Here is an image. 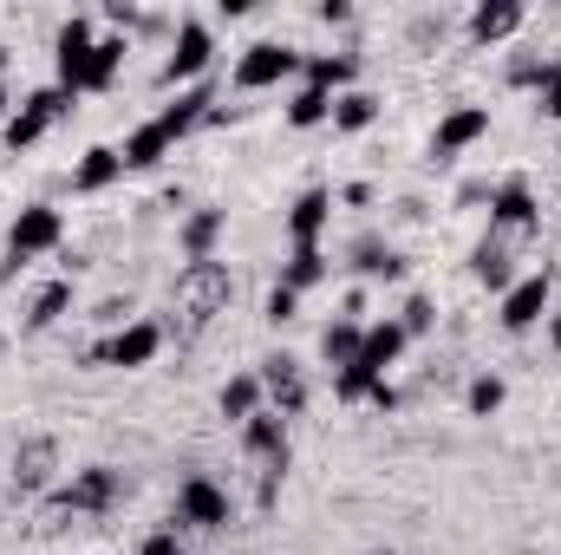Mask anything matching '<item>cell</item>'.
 Returning a JSON list of instances; mask_svg holds the SVG:
<instances>
[{
    "label": "cell",
    "mask_w": 561,
    "mask_h": 555,
    "mask_svg": "<svg viewBox=\"0 0 561 555\" xmlns=\"http://www.w3.org/2000/svg\"><path fill=\"white\" fill-rule=\"evenodd\" d=\"M125 53H131V46H125L118 33H99L85 13H72V20L59 26V39H53L59 86H66L72 99H85V92H112V79H118Z\"/></svg>",
    "instance_id": "cell-1"
},
{
    "label": "cell",
    "mask_w": 561,
    "mask_h": 555,
    "mask_svg": "<svg viewBox=\"0 0 561 555\" xmlns=\"http://www.w3.org/2000/svg\"><path fill=\"white\" fill-rule=\"evenodd\" d=\"M209 118H216V86H209V79H203V86H183V92H176V99H170L157 118H144L138 132L118 144L125 170H150L157 157H170L176 144L190 138L196 125H209Z\"/></svg>",
    "instance_id": "cell-2"
},
{
    "label": "cell",
    "mask_w": 561,
    "mask_h": 555,
    "mask_svg": "<svg viewBox=\"0 0 561 555\" xmlns=\"http://www.w3.org/2000/svg\"><path fill=\"white\" fill-rule=\"evenodd\" d=\"M229 294H236V281H229L222 262H183V275H176V327H183V340L203 333L229 307Z\"/></svg>",
    "instance_id": "cell-3"
},
{
    "label": "cell",
    "mask_w": 561,
    "mask_h": 555,
    "mask_svg": "<svg viewBox=\"0 0 561 555\" xmlns=\"http://www.w3.org/2000/svg\"><path fill=\"white\" fill-rule=\"evenodd\" d=\"M66 242V216L53 203H26L13 223H7V256H0V281H13L33 256H53Z\"/></svg>",
    "instance_id": "cell-4"
},
{
    "label": "cell",
    "mask_w": 561,
    "mask_h": 555,
    "mask_svg": "<svg viewBox=\"0 0 561 555\" xmlns=\"http://www.w3.org/2000/svg\"><path fill=\"white\" fill-rule=\"evenodd\" d=\"M209 59H216V33H209V20H176V33H170V59L157 66V86L170 92H183V86H203V72H209Z\"/></svg>",
    "instance_id": "cell-5"
},
{
    "label": "cell",
    "mask_w": 561,
    "mask_h": 555,
    "mask_svg": "<svg viewBox=\"0 0 561 555\" xmlns=\"http://www.w3.org/2000/svg\"><path fill=\"white\" fill-rule=\"evenodd\" d=\"M72 112V92L53 79V86H39V92H26L13 112H7V125H0V138H7V150H26V144H39L59 118Z\"/></svg>",
    "instance_id": "cell-6"
},
{
    "label": "cell",
    "mask_w": 561,
    "mask_h": 555,
    "mask_svg": "<svg viewBox=\"0 0 561 555\" xmlns=\"http://www.w3.org/2000/svg\"><path fill=\"white\" fill-rule=\"evenodd\" d=\"M176 530H229L236 523V497L216 484V477H203V471H190L183 484H176V517H170Z\"/></svg>",
    "instance_id": "cell-7"
},
{
    "label": "cell",
    "mask_w": 561,
    "mask_h": 555,
    "mask_svg": "<svg viewBox=\"0 0 561 555\" xmlns=\"http://www.w3.org/2000/svg\"><path fill=\"white\" fill-rule=\"evenodd\" d=\"M118 490H125V477H118L112 464H85V471H72V477L53 490V510H66V517H99V510L118 503Z\"/></svg>",
    "instance_id": "cell-8"
},
{
    "label": "cell",
    "mask_w": 561,
    "mask_h": 555,
    "mask_svg": "<svg viewBox=\"0 0 561 555\" xmlns=\"http://www.w3.org/2000/svg\"><path fill=\"white\" fill-rule=\"evenodd\" d=\"M549 307H556V281H549V269H536V275H516V287L496 307V320H503V333H529V327L549 320Z\"/></svg>",
    "instance_id": "cell-9"
},
{
    "label": "cell",
    "mask_w": 561,
    "mask_h": 555,
    "mask_svg": "<svg viewBox=\"0 0 561 555\" xmlns=\"http://www.w3.org/2000/svg\"><path fill=\"white\" fill-rule=\"evenodd\" d=\"M157 353H163V327H157V320H125L112 340L92 347V360H99V366H118V373H138Z\"/></svg>",
    "instance_id": "cell-10"
},
{
    "label": "cell",
    "mask_w": 561,
    "mask_h": 555,
    "mask_svg": "<svg viewBox=\"0 0 561 555\" xmlns=\"http://www.w3.org/2000/svg\"><path fill=\"white\" fill-rule=\"evenodd\" d=\"M300 72V53L294 46H280V39H255L242 59H236V92H268L280 79H294Z\"/></svg>",
    "instance_id": "cell-11"
},
{
    "label": "cell",
    "mask_w": 561,
    "mask_h": 555,
    "mask_svg": "<svg viewBox=\"0 0 561 555\" xmlns=\"http://www.w3.org/2000/svg\"><path fill=\"white\" fill-rule=\"evenodd\" d=\"M536 223H542V203H536L529 177H503V183L490 190V236H523V229H536Z\"/></svg>",
    "instance_id": "cell-12"
},
{
    "label": "cell",
    "mask_w": 561,
    "mask_h": 555,
    "mask_svg": "<svg viewBox=\"0 0 561 555\" xmlns=\"http://www.w3.org/2000/svg\"><path fill=\"white\" fill-rule=\"evenodd\" d=\"M483 138H490V105H450L437 118V132H431V163H450V157H463Z\"/></svg>",
    "instance_id": "cell-13"
},
{
    "label": "cell",
    "mask_w": 561,
    "mask_h": 555,
    "mask_svg": "<svg viewBox=\"0 0 561 555\" xmlns=\"http://www.w3.org/2000/svg\"><path fill=\"white\" fill-rule=\"evenodd\" d=\"M327 223H333V190H327V183H313V190H300V196L287 203V242H294V249H320Z\"/></svg>",
    "instance_id": "cell-14"
},
{
    "label": "cell",
    "mask_w": 561,
    "mask_h": 555,
    "mask_svg": "<svg viewBox=\"0 0 561 555\" xmlns=\"http://www.w3.org/2000/svg\"><path fill=\"white\" fill-rule=\"evenodd\" d=\"M262 393H268V412L294 418L300 406H307V373H300V360H287V353H268L262 366Z\"/></svg>",
    "instance_id": "cell-15"
},
{
    "label": "cell",
    "mask_w": 561,
    "mask_h": 555,
    "mask_svg": "<svg viewBox=\"0 0 561 555\" xmlns=\"http://www.w3.org/2000/svg\"><path fill=\"white\" fill-rule=\"evenodd\" d=\"M300 86L340 99V92L359 86V59H353V53H300Z\"/></svg>",
    "instance_id": "cell-16"
},
{
    "label": "cell",
    "mask_w": 561,
    "mask_h": 555,
    "mask_svg": "<svg viewBox=\"0 0 561 555\" xmlns=\"http://www.w3.org/2000/svg\"><path fill=\"white\" fill-rule=\"evenodd\" d=\"M53 477H59V444L53 438H26L13 451V490L39 497V490H53Z\"/></svg>",
    "instance_id": "cell-17"
},
{
    "label": "cell",
    "mask_w": 561,
    "mask_h": 555,
    "mask_svg": "<svg viewBox=\"0 0 561 555\" xmlns=\"http://www.w3.org/2000/svg\"><path fill=\"white\" fill-rule=\"evenodd\" d=\"M242 444H249V457H262V471H268V477L287 471V418H280V412L262 406V412L242 424Z\"/></svg>",
    "instance_id": "cell-18"
},
{
    "label": "cell",
    "mask_w": 561,
    "mask_h": 555,
    "mask_svg": "<svg viewBox=\"0 0 561 555\" xmlns=\"http://www.w3.org/2000/svg\"><path fill=\"white\" fill-rule=\"evenodd\" d=\"M412 340H405V327H399V314H386V320H366V340H359V366L366 373H392L399 366V353H405Z\"/></svg>",
    "instance_id": "cell-19"
},
{
    "label": "cell",
    "mask_w": 561,
    "mask_h": 555,
    "mask_svg": "<svg viewBox=\"0 0 561 555\" xmlns=\"http://www.w3.org/2000/svg\"><path fill=\"white\" fill-rule=\"evenodd\" d=\"M523 20H529V13H523L516 0H483V7H470V20H463V26H470V39H477V46H496V39H516V33H523Z\"/></svg>",
    "instance_id": "cell-20"
},
{
    "label": "cell",
    "mask_w": 561,
    "mask_h": 555,
    "mask_svg": "<svg viewBox=\"0 0 561 555\" xmlns=\"http://www.w3.org/2000/svg\"><path fill=\"white\" fill-rule=\"evenodd\" d=\"M125 177V157H118V144H92L79 163H72V190L79 196H99V190H112Z\"/></svg>",
    "instance_id": "cell-21"
},
{
    "label": "cell",
    "mask_w": 561,
    "mask_h": 555,
    "mask_svg": "<svg viewBox=\"0 0 561 555\" xmlns=\"http://www.w3.org/2000/svg\"><path fill=\"white\" fill-rule=\"evenodd\" d=\"M262 406H268L262 373H229V380H222V393H216V412L229 418V424H249Z\"/></svg>",
    "instance_id": "cell-22"
},
{
    "label": "cell",
    "mask_w": 561,
    "mask_h": 555,
    "mask_svg": "<svg viewBox=\"0 0 561 555\" xmlns=\"http://www.w3.org/2000/svg\"><path fill=\"white\" fill-rule=\"evenodd\" d=\"M222 229H229V209H190L183 216V256L190 262H216V242H222Z\"/></svg>",
    "instance_id": "cell-23"
},
{
    "label": "cell",
    "mask_w": 561,
    "mask_h": 555,
    "mask_svg": "<svg viewBox=\"0 0 561 555\" xmlns=\"http://www.w3.org/2000/svg\"><path fill=\"white\" fill-rule=\"evenodd\" d=\"M470 275L483 281L490 294H510V287H516V269H510V249H503V236H483V242L470 249Z\"/></svg>",
    "instance_id": "cell-24"
},
{
    "label": "cell",
    "mask_w": 561,
    "mask_h": 555,
    "mask_svg": "<svg viewBox=\"0 0 561 555\" xmlns=\"http://www.w3.org/2000/svg\"><path fill=\"white\" fill-rule=\"evenodd\" d=\"M373 125H379V92L353 86V92H340V99H333V132L359 138V132H373Z\"/></svg>",
    "instance_id": "cell-25"
},
{
    "label": "cell",
    "mask_w": 561,
    "mask_h": 555,
    "mask_svg": "<svg viewBox=\"0 0 561 555\" xmlns=\"http://www.w3.org/2000/svg\"><path fill=\"white\" fill-rule=\"evenodd\" d=\"M359 340H366V320H333V327L320 333V360L340 373V366H353V360H359Z\"/></svg>",
    "instance_id": "cell-26"
},
{
    "label": "cell",
    "mask_w": 561,
    "mask_h": 555,
    "mask_svg": "<svg viewBox=\"0 0 561 555\" xmlns=\"http://www.w3.org/2000/svg\"><path fill=\"white\" fill-rule=\"evenodd\" d=\"M327 275H333V262H327V249H294V256L280 262V287H294V294H307V287H320Z\"/></svg>",
    "instance_id": "cell-27"
},
{
    "label": "cell",
    "mask_w": 561,
    "mask_h": 555,
    "mask_svg": "<svg viewBox=\"0 0 561 555\" xmlns=\"http://www.w3.org/2000/svg\"><path fill=\"white\" fill-rule=\"evenodd\" d=\"M66 307H72V281H46V287L33 294V307H26V327H33V333H46V327H59V320H66Z\"/></svg>",
    "instance_id": "cell-28"
},
{
    "label": "cell",
    "mask_w": 561,
    "mask_h": 555,
    "mask_svg": "<svg viewBox=\"0 0 561 555\" xmlns=\"http://www.w3.org/2000/svg\"><path fill=\"white\" fill-rule=\"evenodd\" d=\"M353 269H359V275H366V281H405V256L366 236V242L353 249Z\"/></svg>",
    "instance_id": "cell-29"
},
{
    "label": "cell",
    "mask_w": 561,
    "mask_h": 555,
    "mask_svg": "<svg viewBox=\"0 0 561 555\" xmlns=\"http://www.w3.org/2000/svg\"><path fill=\"white\" fill-rule=\"evenodd\" d=\"M287 125H294V132L333 125V99H327V92H313V86H294V99H287Z\"/></svg>",
    "instance_id": "cell-30"
},
{
    "label": "cell",
    "mask_w": 561,
    "mask_h": 555,
    "mask_svg": "<svg viewBox=\"0 0 561 555\" xmlns=\"http://www.w3.org/2000/svg\"><path fill=\"white\" fill-rule=\"evenodd\" d=\"M503 399H510V386H503L496 373H477V380H470V393H463V406H470V418L503 412Z\"/></svg>",
    "instance_id": "cell-31"
},
{
    "label": "cell",
    "mask_w": 561,
    "mask_h": 555,
    "mask_svg": "<svg viewBox=\"0 0 561 555\" xmlns=\"http://www.w3.org/2000/svg\"><path fill=\"white\" fill-rule=\"evenodd\" d=\"M373 386H379V373H366L359 360L333 373V399H340V406H359V399H373Z\"/></svg>",
    "instance_id": "cell-32"
},
{
    "label": "cell",
    "mask_w": 561,
    "mask_h": 555,
    "mask_svg": "<svg viewBox=\"0 0 561 555\" xmlns=\"http://www.w3.org/2000/svg\"><path fill=\"white\" fill-rule=\"evenodd\" d=\"M556 59H536V53H523V59H516V66H510V79H516V86H536V92H549V86H556Z\"/></svg>",
    "instance_id": "cell-33"
},
{
    "label": "cell",
    "mask_w": 561,
    "mask_h": 555,
    "mask_svg": "<svg viewBox=\"0 0 561 555\" xmlns=\"http://www.w3.org/2000/svg\"><path fill=\"white\" fill-rule=\"evenodd\" d=\"M399 327H405V340H424V333L437 327V307H431V294H412V301L399 307Z\"/></svg>",
    "instance_id": "cell-34"
},
{
    "label": "cell",
    "mask_w": 561,
    "mask_h": 555,
    "mask_svg": "<svg viewBox=\"0 0 561 555\" xmlns=\"http://www.w3.org/2000/svg\"><path fill=\"white\" fill-rule=\"evenodd\" d=\"M294 307H300V294H294V287H268V301H262V320H275V327H287V320H294Z\"/></svg>",
    "instance_id": "cell-35"
},
{
    "label": "cell",
    "mask_w": 561,
    "mask_h": 555,
    "mask_svg": "<svg viewBox=\"0 0 561 555\" xmlns=\"http://www.w3.org/2000/svg\"><path fill=\"white\" fill-rule=\"evenodd\" d=\"M138 555H190V550L176 543V523H163V530H150V536H144Z\"/></svg>",
    "instance_id": "cell-36"
},
{
    "label": "cell",
    "mask_w": 561,
    "mask_h": 555,
    "mask_svg": "<svg viewBox=\"0 0 561 555\" xmlns=\"http://www.w3.org/2000/svg\"><path fill=\"white\" fill-rule=\"evenodd\" d=\"M313 20H327V26H346V20H353V7H346V0H320V7H313Z\"/></svg>",
    "instance_id": "cell-37"
},
{
    "label": "cell",
    "mask_w": 561,
    "mask_h": 555,
    "mask_svg": "<svg viewBox=\"0 0 561 555\" xmlns=\"http://www.w3.org/2000/svg\"><path fill=\"white\" fill-rule=\"evenodd\" d=\"M542 118H556V125H561V72H556V86L542 92Z\"/></svg>",
    "instance_id": "cell-38"
},
{
    "label": "cell",
    "mask_w": 561,
    "mask_h": 555,
    "mask_svg": "<svg viewBox=\"0 0 561 555\" xmlns=\"http://www.w3.org/2000/svg\"><path fill=\"white\" fill-rule=\"evenodd\" d=\"M373 406H379V412H392V406H399V393H392V380H379V386H373Z\"/></svg>",
    "instance_id": "cell-39"
},
{
    "label": "cell",
    "mask_w": 561,
    "mask_h": 555,
    "mask_svg": "<svg viewBox=\"0 0 561 555\" xmlns=\"http://www.w3.org/2000/svg\"><path fill=\"white\" fill-rule=\"evenodd\" d=\"M549 340L561 347V307H549Z\"/></svg>",
    "instance_id": "cell-40"
},
{
    "label": "cell",
    "mask_w": 561,
    "mask_h": 555,
    "mask_svg": "<svg viewBox=\"0 0 561 555\" xmlns=\"http://www.w3.org/2000/svg\"><path fill=\"white\" fill-rule=\"evenodd\" d=\"M7 112H13V99H7V79H0V118H7Z\"/></svg>",
    "instance_id": "cell-41"
},
{
    "label": "cell",
    "mask_w": 561,
    "mask_h": 555,
    "mask_svg": "<svg viewBox=\"0 0 561 555\" xmlns=\"http://www.w3.org/2000/svg\"><path fill=\"white\" fill-rule=\"evenodd\" d=\"M0 72H7V46H0Z\"/></svg>",
    "instance_id": "cell-42"
},
{
    "label": "cell",
    "mask_w": 561,
    "mask_h": 555,
    "mask_svg": "<svg viewBox=\"0 0 561 555\" xmlns=\"http://www.w3.org/2000/svg\"><path fill=\"white\" fill-rule=\"evenodd\" d=\"M366 555H392V550H366Z\"/></svg>",
    "instance_id": "cell-43"
}]
</instances>
